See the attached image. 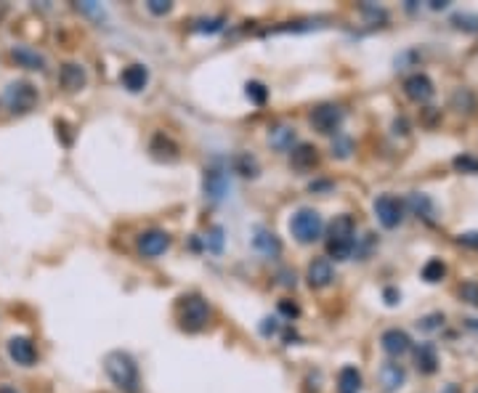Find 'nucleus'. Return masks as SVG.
Listing matches in <instances>:
<instances>
[{
	"instance_id": "nucleus-1",
	"label": "nucleus",
	"mask_w": 478,
	"mask_h": 393,
	"mask_svg": "<svg viewBox=\"0 0 478 393\" xmlns=\"http://www.w3.org/2000/svg\"><path fill=\"white\" fill-rule=\"evenodd\" d=\"M104 370L109 380L117 385L122 393H138L141 391V378H138V364L133 361L131 354L125 351H112L104 359Z\"/></svg>"
},
{
	"instance_id": "nucleus-2",
	"label": "nucleus",
	"mask_w": 478,
	"mask_h": 393,
	"mask_svg": "<svg viewBox=\"0 0 478 393\" xmlns=\"http://www.w3.org/2000/svg\"><path fill=\"white\" fill-rule=\"evenodd\" d=\"M356 250V221L351 215H337L330 224V237H327V252L335 261H348Z\"/></svg>"
},
{
	"instance_id": "nucleus-3",
	"label": "nucleus",
	"mask_w": 478,
	"mask_h": 393,
	"mask_svg": "<svg viewBox=\"0 0 478 393\" xmlns=\"http://www.w3.org/2000/svg\"><path fill=\"white\" fill-rule=\"evenodd\" d=\"M290 231H292V237L298 239L300 245H311V242H316V239L322 237L324 231L322 215L316 213V210H311V207H300L298 213L290 218Z\"/></svg>"
},
{
	"instance_id": "nucleus-4",
	"label": "nucleus",
	"mask_w": 478,
	"mask_h": 393,
	"mask_svg": "<svg viewBox=\"0 0 478 393\" xmlns=\"http://www.w3.org/2000/svg\"><path fill=\"white\" fill-rule=\"evenodd\" d=\"M181 327L186 333H200L210 322V306L200 295H189L181 300Z\"/></svg>"
},
{
	"instance_id": "nucleus-5",
	"label": "nucleus",
	"mask_w": 478,
	"mask_h": 393,
	"mask_svg": "<svg viewBox=\"0 0 478 393\" xmlns=\"http://www.w3.org/2000/svg\"><path fill=\"white\" fill-rule=\"evenodd\" d=\"M37 101V88L27 80H19V83H11L6 88V107L11 109L13 115H24L35 107Z\"/></svg>"
},
{
	"instance_id": "nucleus-6",
	"label": "nucleus",
	"mask_w": 478,
	"mask_h": 393,
	"mask_svg": "<svg viewBox=\"0 0 478 393\" xmlns=\"http://www.w3.org/2000/svg\"><path fill=\"white\" fill-rule=\"evenodd\" d=\"M343 117L346 115H343V109L337 107V104H322V107H316L311 112V125L319 133H324V136H332V133L340 131Z\"/></svg>"
},
{
	"instance_id": "nucleus-7",
	"label": "nucleus",
	"mask_w": 478,
	"mask_h": 393,
	"mask_svg": "<svg viewBox=\"0 0 478 393\" xmlns=\"http://www.w3.org/2000/svg\"><path fill=\"white\" fill-rule=\"evenodd\" d=\"M202 186H205V197H207V200L221 202L228 191H231V181H228V173L221 165H210L205 170Z\"/></svg>"
},
{
	"instance_id": "nucleus-8",
	"label": "nucleus",
	"mask_w": 478,
	"mask_h": 393,
	"mask_svg": "<svg viewBox=\"0 0 478 393\" xmlns=\"http://www.w3.org/2000/svg\"><path fill=\"white\" fill-rule=\"evenodd\" d=\"M375 215L385 228H396L404 221V205L391 194H382V197L375 200Z\"/></svg>"
},
{
	"instance_id": "nucleus-9",
	"label": "nucleus",
	"mask_w": 478,
	"mask_h": 393,
	"mask_svg": "<svg viewBox=\"0 0 478 393\" xmlns=\"http://www.w3.org/2000/svg\"><path fill=\"white\" fill-rule=\"evenodd\" d=\"M170 247V234L162 228H149L138 237V252L143 258H157Z\"/></svg>"
},
{
	"instance_id": "nucleus-10",
	"label": "nucleus",
	"mask_w": 478,
	"mask_h": 393,
	"mask_svg": "<svg viewBox=\"0 0 478 393\" xmlns=\"http://www.w3.org/2000/svg\"><path fill=\"white\" fill-rule=\"evenodd\" d=\"M8 356L19 367H32L37 361V348L30 337H11L8 340Z\"/></svg>"
},
{
	"instance_id": "nucleus-11",
	"label": "nucleus",
	"mask_w": 478,
	"mask_h": 393,
	"mask_svg": "<svg viewBox=\"0 0 478 393\" xmlns=\"http://www.w3.org/2000/svg\"><path fill=\"white\" fill-rule=\"evenodd\" d=\"M252 247L261 252L263 258H276V255L282 252V242H279V237H276L274 231L258 226L252 231Z\"/></svg>"
},
{
	"instance_id": "nucleus-12",
	"label": "nucleus",
	"mask_w": 478,
	"mask_h": 393,
	"mask_svg": "<svg viewBox=\"0 0 478 393\" xmlns=\"http://www.w3.org/2000/svg\"><path fill=\"white\" fill-rule=\"evenodd\" d=\"M119 83L131 94H141L146 83H149V70L143 64H131V67H125V70L119 72Z\"/></svg>"
},
{
	"instance_id": "nucleus-13",
	"label": "nucleus",
	"mask_w": 478,
	"mask_h": 393,
	"mask_svg": "<svg viewBox=\"0 0 478 393\" xmlns=\"http://www.w3.org/2000/svg\"><path fill=\"white\" fill-rule=\"evenodd\" d=\"M306 279H309V285L314 287V290H322V287L332 285V279H335L332 263L327 261V258H316V261H311Z\"/></svg>"
},
{
	"instance_id": "nucleus-14",
	"label": "nucleus",
	"mask_w": 478,
	"mask_h": 393,
	"mask_svg": "<svg viewBox=\"0 0 478 393\" xmlns=\"http://www.w3.org/2000/svg\"><path fill=\"white\" fill-rule=\"evenodd\" d=\"M59 83H61V88H64V91L75 94V91L85 88V83H88V75H85V70L80 67V64L67 61V64H64V67L59 70Z\"/></svg>"
},
{
	"instance_id": "nucleus-15",
	"label": "nucleus",
	"mask_w": 478,
	"mask_h": 393,
	"mask_svg": "<svg viewBox=\"0 0 478 393\" xmlns=\"http://www.w3.org/2000/svg\"><path fill=\"white\" fill-rule=\"evenodd\" d=\"M382 351L388 354V356H401L409 351L412 346V340H409V335L401 333V330H388V333H382Z\"/></svg>"
},
{
	"instance_id": "nucleus-16",
	"label": "nucleus",
	"mask_w": 478,
	"mask_h": 393,
	"mask_svg": "<svg viewBox=\"0 0 478 393\" xmlns=\"http://www.w3.org/2000/svg\"><path fill=\"white\" fill-rule=\"evenodd\" d=\"M404 91L415 101H428L430 96H433V83H430L428 75H412L404 83Z\"/></svg>"
},
{
	"instance_id": "nucleus-17",
	"label": "nucleus",
	"mask_w": 478,
	"mask_h": 393,
	"mask_svg": "<svg viewBox=\"0 0 478 393\" xmlns=\"http://www.w3.org/2000/svg\"><path fill=\"white\" fill-rule=\"evenodd\" d=\"M11 59L16 61V67H24V70H43L46 67V59L27 46H13L11 48Z\"/></svg>"
},
{
	"instance_id": "nucleus-18",
	"label": "nucleus",
	"mask_w": 478,
	"mask_h": 393,
	"mask_svg": "<svg viewBox=\"0 0 478 393\" xmlns=\"http://www.w3.org/2000/svg\"><path fill=\"white\" fill-rule=\"evenodd\" d=\"M290 162H292L295 170H311V167H316L319 157H316V149L311 143H298L292 149V155H290Z\"/></svg>"
},
{
	"instance_id": "nucleus-19",
	"label": "nucleus",
	"mask_w": 478,
	"mask_h": 393,
	"mask_svg": "<svg viewBox=\"0 0 478 393\" xmlns=\"http://www.w3.org/2000/svg\"><path fill=\"white\" fill-rule=\"evenodd\" d=\"M380 382L388 393L396 391V388H401V382H404V367H401V364H394V361L382 364L380 367Z\"/></svg>"
},
{
	"instance_id": "nucleus-20",
	"label": "nucleus",
	"mask_w": 478,
	"mask_h": 393,
	"mask_svg": "<svg viewBox=\"0 0 478 393\" xmlns=\"http://www.w3.org/2000/svg\"><path fill=\"white\" fill-rule=\"evenodd\" d=\"M337 393H361V372L356 367H343L337 375Z\"/></svg>"
},
{
	"instance_id": "nucleus-21",
	"label": "nucleus",
	"mask_w": 478,
	"mask_h": 393,
	"mask_svg": "<svg viewBox=\"0 0 478 393\" xmlns=\"http://www.w3.org/2000/svg\"><path fill=\"white\" fill-rule=\"evenodd\" d=\"M269 141H271V146L279 149V152H290L292 143H295V131L287 128V125H276L274 131L269 133Z\"/></svg>"
},
{
	"instance_id": "nucleus-22",
	"label": "nucleus",
	"mask_w": 478,
	"mask_h": 393,
	"mask_svg": "<svg viewBox=\"0 0 478 393\" xmlns=\"http://www.w3.org/2000/svg\"><path fill=\"white\" fill-rule=\"evenodd\" d=\"M436 364H439V359H436V348L430 346V343H422V346L418 348V367H420V372L430 375V372H436Z\"/></svg>"
},
{
	"instance_id": "nucleus-23",
	"label": "nucleus",
	"mask_w": 478,
	"mask_h": 393,
	"mask_svg": "<svg viewBox=\"0 0 478 393\" xmlns=\"http://www.w3.org/2000/svg\"><path fill=\"white\" fill-rule=\"evenodd\" d=\"M234 170H237L239 176H245V179H255L258 176V160L250 155H239L234 160Z\"/></svg>"
},
{
	"instance_id": "nucleus-24",
	"label": "nucleus",
	"mask_w": 478,
	"mask_h": 393,
	"mask_svg": "<svg viewBox=\"0 0 478 393\" xmlns=\"http://www.w3.org/2000/svg\"><path fill=\"white\" fill-rule=\"evenodd\" d=\"M245 94H247V98H250L255 107H263L266 98H269V88L263 83H258V80H250V83L245 85Z\"/></svg>"
},
{
	"instance_id": "nucleus-25",
	"label": "nucleus",
	"mask_w": 478,
	"mask_h": 393,
	"mask_svg": "<svg viewBox=\"0 0 478 393\" xmlns=\"http://www.w3.org/2000/svg\"><path fill=\"white\" fill-rule=\"evenodd\" d=\"M444 274H446V266H444L439 258H433V261H428L422 266V279H425V282H441Z\"/></svg>"
},
{
	"instance_id": "nucleus-26",
	"label": "nucleus",
	"mask_w": 478,
	"mask_h": 393,
	"mask_svg": "<svg viewBox=\"0 0 478 393\" xmlns=\"http://www.w3.org/2000/svg\"><path fill=\"white\" fill-rule=\"evenodd\" d=\"M409 205H412V210L418 215H422V218H428V221L433 218V202H430L425 194H412V197H409Z\"/></svg>"
},
{
	"instance_id": "nucleus-27",
	"label": "nucleus",
	"mask_w": 478,
	"mask_h": 393,
	"mask_svg": "<svg viewBox=\"0 0 478 393\" xmlns=\"http://www.w3.org/2000/svg\"><path fill=\"white\" fill-rule=\"evenodd\" d=\"M194 32H221L224 30V19L218 16V19H200V22H194V27H191Z\"/></svg>"
},
{
	"instance_id": "nucleus-28",
	"label": "nucleus",
	"mask_w": 478,
	"mask_h": 393,
	"mask_svg": "<svg viewBox=\"0 0 478 393\" xmlns=\"http://www.w3.org/2000/svg\"><path fill=\"white\" fill-rule=\"evenodd\" d=\"M221 234H224L221 228H213V231L205 237V245H207L210 252H221V245H224V237H221Z\"/></svg>"
},
{
	"instance_id": "nucleus-29",
	"label": "nucleus",
	"mask_w": 478,
	"mask_h": 393,
	"mask_svg": "<svg viewBox=\"0 0 478 393\" xmlns=\"http://www.w3.org/2000/svg\"><path fill=\"white\" fill-rule=\"evenodd\" d=\"M146 8L155 13V16H162V13H167L170 8H173V3H167V0H149V3H146Z\"/></svg>"
},
{
	"instance_id": "nucleus-30",
	"label": "nucleus",
	"mask_w": 478,
	"mask_h": 393,
	"mask_svg": "<svg viewBox=\"0 0 478 393\" xmlns=\"http://www.w3.org/2000/svg\"><path fill=\"white\" fill-rule=\"evenodd\" d=\"M460 295L467 300V303H473V306H478V285H463V290H460Z\"/></svg>"
},
{
	"instance_id": "nucleus-31",
	"label": "nucleus",
	"mask_w": 478,
	"mask_h": 393,
	"mask_svg": "<svg viewBox=\"0 0 478 393\" xmlns=\"http://www.w3.org/2000/svg\"><path fill=\"white\" fill-rule=\"evenodd\" d=\"M332 155L348 157V155H351V141H348V138H340L337 143H332Z\"/></svg>"
},
{
	"instance_id": "nucleus-32",
	"label": "nucleus",
	"mask_w": 478,
	"mask_h": 393,
	"mask_svg": "<svg viewBox=\"0 0 478 393\" xmlns=\"http://www.w3.org/2000/svg\"><path fill=\"white\" fill-rule=\"evenodd\" d=\"M276 333H279V322H276V319H263L261 335H266V337H269V335H276Z\"/></svg>"
},
{
	"instance_id": "nucleus-33",
	"label": "nucleus",
	"mask_w": 478,
	"mask_h": 393,
	"mask_svg": "<svg viewBox=\"0 0 478 393\" xmlns=\"http://www.w3.org/2000/svg\"><path fill=\"white\" fill-rule=\"evenodd\" d=\"M460 242L467 245V247H478V231H470V234H460Z\"/></svg>"
},
{
	"instance_id": "nucleus-34",
	"label": "nucleus",
	"mask_w": 478,
	"mask_h": 393,
	"mask_svg": "<svg viewBox=\"0 0 478 393\" xmlns=\"http://www.w3.org/2000/svg\"><path fill=\"white\" fill-rule=\"evenodd\" d=\"M439 322H444V316H439V314H433V316H428V319H422V330H433V327H439Z\"/></svg>"
},
{
	"instance_id": "nucleus-35",
	"label": "nucleus",
	"mask_w": 478,
	"mask_h": 393,
	"mask_svg": "<svg viewBox=\"0 0 478 393\" xmlns=\"http://www.w3.org/2000/svg\"><path fill=\"white\" fill-rule=\"evenodd\" d=\"M454 165H457V167H467V170H478V162L467 160V157H457V160H454Z\"/></svg>"
},
{
	"instance_id": "nucleus-36",
	"label": "nucleus",
	"mask_w": 478,
	"mask_h": 393,
	"mask_svg": "<svg viewBox=\"0 0 478 393\" xmlns=\"http://www.w3.org/2000/svg\"><path fill=\"white\" fill-rule=\"evenodd\" d=\"M279 309H282V314H287V316H298V306H290L287 300L279 306Z\"/></svg>"
},
{
	"instance_id": "nucleus-37",
	"label": "nucleus",
	"mask_w": 478,
	"mask_h": 393,
	"mask_svg": "<svg viewBox=\"0 0 478 393\" xmlns=\"http://www.w3.org/2000/svg\"><path fill=\"white\" fill-rule=\"evenodd\" d=\"M282 285L290 287V285H295V271L290 274V271H282Z\"/></svg>"
},
{
	"instance_id": "nucleus-38",
	"label": "nucleus",
	"mask_w": 478,
	"mask_h": 393,
	"mask_svg": "<svg viewBox=\"0 0 478 393\" xmlns=\"http://www.w3.org/2000/svg\"><path fill=\"white\" fill-rule=\"evenodd\" d=\"M385 298H388V303L394 306V303H396V298H399V295H396V290H385Z\"/></svg>"
},
{
	"instance_id": "nucleus-39",
	"label": "nucleus",
	"mask_w": 478,
	"mask_h": 393,
	"mask_svg": "<svg viewBox=\"0 0 478 393\" xmlns=\"http://www.w3.org/2000/svg\"><path fill=\"white\" fill-rule=\"evenodd\" d=\"M0 393H19V391L11 388V385H0Z\"/></svg>"
}]
</instances>
